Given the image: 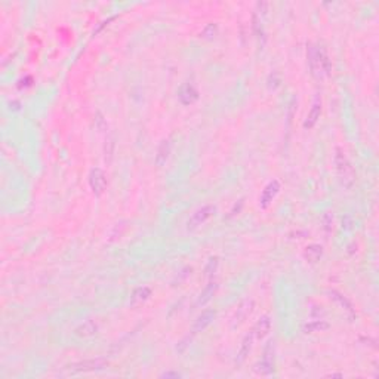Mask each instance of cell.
I'll list each match as a JSON object with an SVG mask.
<instances>
[{"label":"cell","instance_id":"19","mask_svg":"<svg viewBox=\"0 0 379 379\" xmlns=\"http://www.w3.org/2000/svg\"><path fill=\"white\" fill-rule=\"evenodd\" d=\"M217 267H218V258H211L209 259V262H208V265H206V276H212L215 271H217Z\"/></svg>","mask_w":379,"mask_h":379},{"label":"cell","instance_id":"1","mask_svg":"<svg viewBox=\"0 0 379 379\" xmlns=\"http://www.w3.org/2000/svg\"><path fill=\"white\" fill-rule=\"evenodd\" d=\"M307 58H308V65L311 70V74L316 79H321L324 74H329L332 70L329 57L324 51V48L317 46V45H310L307 49Z\"/></svg>","mask_w":379,"mask_h":379},{"label":"cell","instance_id":"11","mask_svg":"<svg viewBox=\"0 0 379 379\" xmlns=\"http://www.w3.org/2000/svg\"><path fill=\"white\" fill-rule=\"evenodd\" d=\"M170 150H172V142L169 139L161 141V144L157 148V154H156V164L157 166H163L167 161Z\"/></svg>","mask_w":379,"mask_h":379},{"label":"cell","instance_id":"18","mask_svg":"<svg viewBox=\"0 0 379 379\" xmlns=\"http://www.w3.org/2000/svg\"><path fill=\"white\" fill-rule=\"evenodd\" d=\"M256 372L258 373H261V375H270L271 372H273V361L271 360H267V358H262V361L261 363H258L256 366Z\"/></svg>","mask_w":379,"mask_h":379},{"label":"cell","instance_id":"5","mask_svg":"<svg viewBox=\"0 0 379 379\" xmlns=\"http://www.w3.org/2000/svg\"><path fill=\"white\" fill-rule=\"evenodd\" d=\"M89 185H91V190L94 191L95 196H102L105 188H107V176L104 173L102 169L96 167V169H92L91 173H89Z\"/></svg>","mask_w":379,"mask_h":379},{"label":"cell","instance_id":"13","mask_svg":"<svg viewBox=\"0 0 379 379\" xmlns=\"http://www.w3.org/2000/svg\"><path fill=\"white\" fill-rule=\"evenodd\" d=\"M253 338H255V336H253L252 332L245 336V339H243V342H242V347H240V351H239V355H237V363H239V364H242V363L246 360V357L249 355V352H251V349H252Z\"/></svg>","mask_w":379,"mask_h":379},{"label":"cell","instance_id":"8","mask_svg":"<svg viewBox=\"0 0 379 379\" xmlns=\"http://www.w3.org/2000/svg\"><path fill=\"white\" fill-rule=\"evenodd\" d=\"M270 330H271V321H270V318L267 316H264V317H261L255 323V326L252 329V333H253L255 338L262 339V338H265L270 333Z\"/></svg>","mask_w":379,"mask_h":379},{"label":"cell","instance_id":"15","mask_svg":"<svg viewBox=\"0 0 379 379\" xmlns=\"http://www.w3.org/2000/svg\"><path fill=\"white\" fill-rule=\"evenodd\" d=\"M320 114H321V104L318 101H316L313 108H311V111L308 113V117H307V120L304 123V127H308V129L313 127L317 123V120L320 119Z\"/></svg>","mask_w":379,"mask_h":379},{"label":"cell","instance_id":"2","mask_svg":"<svg viewBox=\"0 0 379 379\" xmlns=\"http://www.w3.org/2000/svg\"><path fill=\"white\" fill-rule=\"evenodd\" d=\"M335 167H336L341 184L345 188H351L354 184V179H355V172H354L349 160L344 154V151L339 148L336 150V154H335Z\"/></svg>","mask_w":379,"mask_h":379},{"label":"cell","instance_id":"20","mask_svg":"<svg viewBox=\"0 0 379 379\" xmlns=\"http://www.w3.org/2000/svg\"><path fill=\"white\" fill-rule=\"evenodd\" d=\"M217 32H218L217 26L211 24V26H208V27L203 30V37H206V39H214L215 34H217Z\"/></svg>","mask_w":379,"mask_h":379},{"label":"cell","instance_id":"3","mask_svg":"<svg viewBox=\"0 0 379 379\" xmlns=\"http://www.w3.org/2000/svg\"><path fill=\"white\" fill-rule=\"evenodd\" d=\"M215 211H217L215 206H203L202 209L196 211V212L193 214V217L188 220L187 228H188L190 231H193V230L199 228L200 225H203L206 221H209V220L215 215Z\"/></svg>","mask_w":379,"mask_h":379},{"label":"cell","instance_id":"21","mask_svg":"<svg viewBox=\"0 0 379 379\" xmlns=\"http://www.w3.org/2000/svg\"><path fill=\"white\" fill-rule=\"evenodd\" d=\"M181 375L179 373H176V372H166V373H163V378H179Z\"/></svg>","mask_w":379,"mask_h":379},{"label":"cell","instance_id":"4","mask_svg":"<svg viewBox=\"0 0 379 379\" xmlns=\"http://www.w3.org/2000/svg\"><path fill=\"white\" fill-rule=\"evenodd\" d=\"M110 366L107 360L96 358V360H85L74 363L73 366H68V370L71 373H80V372H95V370H104Z\"/></svg>","mask_w":379,"mask_h":379},{"label":"cell","instance_id":"10","mask_svg":"<svg viewBox=\"0 0 379 379\" xmlns=\"http://www.w3.org/2000/svg\"><path fill=\"white\" fill-rule=\"evenodd\" d=\"M214 318H215V311H212V310L203 311V313L197 317V320H196V323H194V326H193V330H194L196 333L205 330V329L214 321Z\"/></svg>","mask_w":379,"mask_h":379},{"label":"cell","instance_id":"17","mask_svg":"<svg viewBox=\"0 0 379 379\" xmlns=\"http://www.w3.org/2000/svg\"><path fill=\"white\" fill-rule=\"evenodd\" d=\"M217 287H218V284H217L215 282L209 283V284H208V287L202 292V295H200V298H199V305H205V304H208V302L212 299V296L215 295Z\"/></svg>","mask_w":379,"mask_h":379},{"label":"cell","instance_id":"16","mask_svg":"<svg viewBox=\"0 0 379 379\" xmlns=\"http://www.w3.org/2000/svg\"><path fill=\"white\" fill-rule=\"evenodd\" d=\"M327 329H329V323L324 320H314V321L304 324V327H302V330L305 333H317V332H324Z\"/></svg>","mask_w":379,"mask_h":379},{"label":"cell","instance_id":"14","mask_svg":"<svg viewBox=\"0 0 379 379\" xmlns=\"http://www.w3.org/2000/svg\"><path fill=\"white\" fill-rule=\"evenodd\" d=\"M96 330H98L96 323H95L94 320H88V321H85L82 326H79V327L76 329V335L80 336V338H89V336L95 335Z\"/></svg>","mask_w":379,"mask_h":379},{"label":"cell","instance_id":"6","mask_svg":"<svg viewBox=\"0 0 379 379\" xmlns=\"http://www.w3.org/2000/svg\"><path fill=\"white\" fill-rule=\"evenodd\" d=\"M279 191H280V182L279 181H271V182H268L267 184V187L262 190V194H261V197H259V205H261V208L262 209H267L271 203H273V200L276 199V196L279 194Z\"/></svg>","mask_w":379,"mask_h":379},{"label":"cell","instance_id":"7","mask_svg":"<svg viewBox=\"0 0 379 379\" xmlns=\"http://www.w3.org/2000/svg\"><path fill=\"white\" fill-rule=\"evenodd\" d=\"M178 98H179V101H181L182 104L190 105V104H193V102H196V101L199 99V92H197V89H196L193 85L185 83V85H182V86L179 88Z\"/></svg>","mask_w":379,"mask_h":379},{"label":"cell","instance_id":"9","mask_svg":"<svg viewBox=\"0 0 379 379\" xmlns=\"http://www.w3.org/2000/svg\"><path fill=\"white\" fill-rule=\"evenodd\" d=\"M151 296V289L147 287V286H141V287H136L132 295H130V305L132 307H136L139 304H144L145 301H148Z\"/></svg>","mask_w":379,"mask_h":379},{"label":"cell","instance_id":"12","mask_svg":"<svg viewBox=\"0 0 379 379\" xmlns=\"http://www.w3.org/2000/svg\"><path fill=\"white\" fill-rule=\"evenodd\" d=\"M321 255H323V248H321L320 245H310V246H307L305 251H304V258H305L308 262H311V264L318 262L320 258H321Z\"/></svg>","mask_w":379,"mask_h":379}]
</instances>
